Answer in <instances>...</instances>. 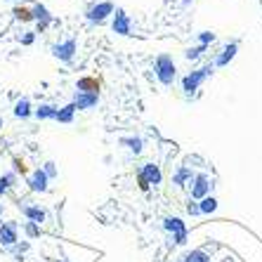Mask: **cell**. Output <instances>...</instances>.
I'll use <instances>...</instances> for the list:
<instances>
[{
  "label": "cell",
  "mask_w": 262,
  "mask_h": 262,
  "mask_svg": "<svg viewBox=\"0 0 262 262\" xmlns=\"http://www.w3.org/2000/svg\"><path fill=\"white\" fill-rule=\"evenodd\" d=\"M0 123H3V121H0Z\"/></svg>",
  "instance_id": "836d02e7"
},
{
  "label": "cell",
  "mask_w": 262,
  "mask_h": 262,
  "mask_svg": "<svg viewBox=\"0 0 262 262\" xmlns=\"http://www.w3.org/2000/svg\"><path fill=\"white\" fill-rule=\"evenodd\" d=\"M14 182H17V175H14V172H5V175L0 177V199L12 189Z\"/></svg>",
  "instance_id": "603a6c76"
},
{
  "label": "cell",
  "mask_w": 262,
  "mask_h": 262,
  "mask_svg": "<svg viewBox=\"0 0 262 262\" xmlns=\"http://www.w3.org/2000/svg\"><path fill=\"white\" fill-rule=\"evenodd\" d=\"M114 33H118V36H130V31H133V24H130V17L123 10H116V14H114Z\"/></svg>",
  "instance_id": "8fae6325"
},
{
  "label": "cell",
  "mask_w": 262,
  "mask_h": 262,
  "mask_svg": "<svg viewBox=\"0 0 262 262\" xmlns=\"http://www.w3.org/2000/svg\"><path fill=\"white\" fill-rule=\"evenodd\" d=\"M194 175H196V172L191 170V168H187V165H180V168L172 172V184H175V187H187V184L194 180Z\"/></svg>",
  "instance_id": "5bb4252c"
},
{
  "label": "cell",
  "mask_w": 262,
  "mask_h": 262,
  "mask_svg": "<svg viewBox=\"0 0 262 262\" xmlns=\"http://www.w3.org/2000/svg\"><path fill=\"white\" fill-rule=\"evenodd\" d=\"M213 71H215V64H203L201 69H196V71H189L187 76L182 78V90H184V95L187 97H191L199 88L206 83V78L208 76H213Z\"/></svg>",
  "instance_id": "7a4b0ae2"
},
{
  "label": "cell",
  "mask_w": 262,
  "mask_h": 262,
  "mask_svg": "<svg viewBox=\"0 0 262 262\" xmlns=\"http://www.w3.org/2000/svg\"><path fill=\"white\" fill-rule=\"evenodd\" d=\"M12 172L14 175H29V165H26V161L21 159V156H12Z\"/></svg>",
  "instance_id": "cb8c5ba5"
},
{
  "label": "cell",
  "mask_w": 262,
  "mask_h": 262,
  "mask_svg": "<svg viewBox=\"0 0 262 262\" xmlns=\"http://www.w3.org/2000/svg\"><path fill=\"white\" fill-rule=\"evenodd\" d=\"M163 229L172 234V241L175 246H184L189 241V232H187V225H184L180 217H165L163 220Z\"/></svg>",
  "instance_id": "277c9868"
},
{
  "label": "cell",
  "mask_w": 262,
  "mask_h": 262,
  "mask_svg": "<svg viewBox=\"0 0 262 262\" xmlns=\"http://www.w3.org/2000/svg\"><path fill=\"white\" fill-rule=\"evenodd\" d=\"M137 187H140V191H144V194H146V191H149V189H151V184L146 182V180H144V175H142V172H137Z\"/></svg>",
  "instance_id": "83f0119b"
},
{
  "label": "cell",
  "mask_w": 262,
  "mask_h": 262,
  "mask_svg": "<svg viewBox=\"0 0 262 262\" xmlns=\"http://www.w3.org/2000/svg\"><path fill=\"white\" fill-rule=\"evenodd\" d=\"M76 50H78L76 40H73V38H69V40H61V43H57L55 48H52V55H55V59L69 64V61L76 57Z\"/></svg>",
  "instance_id": "8992f818"
},
{
  "label": "cell",
  "mask_w": 262,
  "mask_h": 262,
  "mask_svg": "<svg viewBox=\"0 0 262 262\" xmlns=\"http://www.w3.org/2000/svg\"><path fill=\"white\" fill-rule=\"evenodd\" d=\"M184 262H210V255L203 248H194L189 253H184Z\"/></svg>",
  "instance_id": "7402d4cb"
},
{
  "label": "cell",
  "mask_w": 262,
  "mask_h": 262,
  "mask_svg": "<svg viewBox=\"0 0 262 262\" xmlns=\"http://www.w3.org/2000/svg\"><path fill=\"white\" fill-rule=\"evenodd\" d=\"M109 14H114V5H111V3H99V5H95L90 12H88V19H90L92 24H102Z\"/></svg>",
  "instance_id": "7c38bea8"
},
{
  "label": "cell",
  "mask_w": 262,
  "mask_h": 262,
  "mask_svg": "<svg viewBox=\"0 0 262 262\" xmlns=\"http://www.w3.org/2000/svg\"><path fill=\"white\" fill-rule=\"evenodd\" d=\"M175 262H184V255H180V257H175Z\"/></svg>",
  "instance_id": "d6a6232c"
},
{
  "label": "cell",
  "mask_w": 262,
  "mask_h": 262,
  "mask_svg": "<svg viewBox=\"0 0 262 262\" xmlns=\"http://www.w3.org/2000/svg\"><path fill=\"white\" fill-rule=\"evenodd\" d=\"M14 116L21 118V121H26V118L33 116V106H31V99L29 97L17 99V104H14Z\"/></svg>",
  "instance_id": "e0dca14e"
},
{
  "label": "cell",
  "mask_w": 262,
  "mask_h": 262,
  "mask_svg": "<svg viewBox=\"0 0 262 262\" xmlns=\"http://www.w3.org/2000/svg\"><path fill=\"white\" fill-rule=\"evenodd\" d=\"M12 14L17 21H21V24H29V21H33V10L26 5H14L12 7Z\"/></svg>",
  "instance_id": "ffe728a7"
},
{
  "label": "cell",
  "mask_w": 262,
  "mask_h": 262,
  "mask_svg": "<svg viewBox=\"0 0 262 262\" xmlns=\"http://www.w3.org/2000/svg\"><path fill=\"white\" fill-rule=\"evenodd\" d=\"M19 210H21V215H24L29 222H33V225H45L48 222V210L40 206H29V203H19Z\"/></svg>",
  "instance_id": "ba28073f"
},
{
  "label": "cell",
  "mask_w": 262,
  "mask_h": 262,
  "mask_svg": "<svg viewBox=\"0 0 262 262\" xmlns=\"http://www.w3.org/2000/svg\"><path fill=\"white\" fill-rule=\"evenodd\" d=\"M3 213H5V206H3V203H0V220H3Z\"/></svg>",
  "instance_id": "1f68e13d"
},
{
  "label": "cell",
  "mask_w": 262,
  "mask_h": 262,
  "mask_svg": "<svg viewBox=\"0 0 262 262\" xmlns=\"http://www.w3.org/2000/svg\"><path fill=\"white\" fill-rule=\"evenodd\" d=\"M57 109H59V106H55V104H40V106L33 109V116H36L38 121H55Z\"/></svg>",
  "instance_id": "2e32d148"
},
{
  "label": "cell",
  "mask_w": 262,
  "mask_h": 262,
  "mask_svg": "<svg viewBox=\"0 0 262 262\" xmlns=\"http://www.w3.org/2000/svg\"><path fill=\"white\" fill-rule=\"evenodd\" d=\"M187 213H189V215H201V210H199V201H189V203H187Z\"/></svg>",
  "instance_id": "f546056e"
},
{
  "label": "cell",
  "mask_w": 262,
  "mask_h": 262,
  "mask_svg": "<svg viewBox=\"0 0 262 262\" xmlns=\"http://www.w3.org/2000/svg\"><path fill=\"white\" fill-rule=\"evenodd\" d=\"M213 191V180L208 172H196L191 180V201H201Z\"/></svg>",
  "instance_id": "3957f363"
},
{
  "label": "cell",
  "mask_w": 262,
  "mask_h": 262,
  "mask_svg": "<svg viewBox=\"0 0 262 262\" xmlns=\"http://www.w3.org/2000/svg\"><path fill=\"white\" fill-rule=\"evenodd\" d=\"M199 210H201V215H213L215 210H217V199H215V196L201 199V201H199Z\"/></svg>",
  "instance_id": "44dd1931"
},
{
  "label": "cell",
  "mask_w": 262,
  "mask_h": 262,
  "mask_svg": "<svg viewBox=\"0 0 262 262\" xmlns=\"http://www.w3.org/2000/svg\"><path fill=\"white\" fill-rule=\"evenodd\" d=\"M40 168H43V172L48 175V180H57V177H59V170H57L55 161H48V163H43Z\"/></svg>",
  "instance_id": "484cf974"
},
{
  "label": "cell",
  "mask_w": 262,
  "mask_h": 262,
  "mask_svg": "<svg viewBox=\"0 0 262 262\" xmlns=\"http://www.w3.org/2000/svg\"><path fill=\"white\" fill-rule=\"evenodd\" d=\"M19 241V227L17 222H3L0 225V246L3 248H12Z\"/></svg>",
  "instance_id": "52a82bcc"
},
{
  "label": "cell",
  "mask_w": 262,
  "mask_h": 262,
  "mask_svg": "<svg viewBox=\"0 0 262 262\" xmlns=\"http://www.w3.org/2000/svg\"><path fill=\"white\" fill-rule=\"evenodd\" d=\"M33 40H36V33H33V31H29V33L21 38V43L24 45H33Z\"/></svg>",
  "instance_id": "4dcf8cb0"
},
{
  "label": "cell",
  "mask_w": 262,
  "mask_h": 262,
  "mask_svg": "<svg viewBox=\"0 0 262 262\" xmlns=\"http://www.w3.org/2000/svg\"><path fill=\"white\" fill-rule=\"evenodd\" d=\"M118 142H121V146H125L128 151H133L135 156L142 154V149H144V140H142V137H121Z\"/></svg>",
  "instance_id": "d6986e66"
},
{
  "label": "cell",
  "mask_w": 262,
  "mask_h": 262,
  "mask_svg": "<svg viewBox=\"0 0 262 262\" xmlns=\"http://www.w3.org/2000/svg\"><path fill=\"white\" fill-rule=\"evenodd\" d=\"M154 73L159 78L161 85H172L177 78V64L168 52H161L156 59H154Z\"/></svg>",
  "instance_id": "6da1fadb"
},
{
  "label": "cell",
  "mask_w": 262,
  "mask_h": 262,
  "mask_svg": "<svg viewBox=\"0 0 262 262\" xmlns=\"http://www.w3.org/2000/svg\"><path fill=\"white\" fill-rule=\"evenodd\" d=\"M102 90V80L97 76H80L76 80V92H88V95H99Z\"/></svg>",
  "instance_id": "30bf717a"
},
{
  "label": "cell",
  "mask_w": 262,
  "mask_h": 262,
  "mask_svg": "<svg viewBox=\"0 0 262 262\" xmlns=\"http://www.w3.org/2000/svg\"><path fill=\"white\" fill-rule=\"evenodd\" d=\"M236 52H238V43H229V45H225V50H222V52H220L217 57H215V67H227V64H229V61L234 59V57H236Z\"/></svg>",
  "instance_id": "9a60e30c"
},
{
  "label": "cell",
  "mask_w": 262,
  "mask_h": 262,
  "mask_svg": "<svg viewBox=\"0 0 262 262\" xmlns=\"http://www.w3.org/2000/svg\"><path fill=\"white\" fill-rule=\"evenodd\" d=\"M213 40H215V33H210V31H201V33H199V43L206 45V48L213 43Z\"/></svg>",
  "instance_id": "4316f807"
},
{
  "label": "cell",
  "mask_w": 262,
  "mask_h": 262,
  "mask_svg": "<svg viewBox=\"0 0 262 262\" xmlns=\"http://www.w3.org/2000/svg\"><path fill=\"white\" fill-rule=\"evenodd\" d=\"M71 104L76 106V111H90L99 104V95H88V92H73Z\"/></svg>",
  "instance_id": "9c48e42d"
},
{
  "label": "cell",
  "mask_w": 262,
  "mask_h": 262,
  "mask_svg": "<svg viewBox=\"0 0 262 262\" xmlns=\"http://www.w3.org/2000/svg\"><path fill=\"white\" fill-rule=\"evenodd\" d=\"M142 175H144V180L149 184H154V187H156V184H161L163 182V172H161V168L156 163H144L142 165Z\"/></svg>",
  "instance_id": "4fadbf2b"
},
{
  "label": "cell",
  "mask_w": 262,
  "mask_h": 262,
  "mask_svg": "<svg viewBox=\"0 0 262 262\" xmlns=\"http://www.w3.org/2000/svg\"><path fill=\"white\" fill-rule=\"evenodd\" d=\"M203 52H206V45H196V48H189L187 52H184V59H189V61H196V59H201Z\"/></svg>",
  "instance_id": "d4e9b609"
},
{
  "label": "cell",
  "mask_w": 262,
  "mask_h": 262,
  "mask_svg": "<svg viewBox=\"0 0 262 262\" xmlns=\"http://www.w3.org/2000/svg\"><path fill=\"white\" fill-rule=\"evenodd\" d=\"M73 116H76V106L69 102L67 106H59V109H57L55 121H57V123H64V125H69V123H73Z\"/></svg>",
  "instance_id": "ac0fdd59"
},
{
  "label": "cell",
  "mask_w": 262,
  "mask_h": 262,
  "mask_svg": "<svg viewBox=\"0 0 262 262\" xmlns=\"http://www.w3.org/2000/svg\"><path fill=\"white\" fill-rule=\"evenodd\" d=\"M50 180L48 175L43 172V168H36L33 172H29L26 175V187H29L31 191H36V194H45V191L50 189Z\"/></svg>",
  "instance_id": "5b68a950"
},
{
  "label": "cell",
  "mask_w": 262,
  "mask_h": 262,
  "mask_svg": "<svg viewBox=\"0 0 262 262\" xmlns=\"http://www.w3.org/2000/svg\"><path fill=\"white\" fill-rule=\"evenodd\" d=\"M26 234H29L31 238H33V236H38V234H40V227H38V225H33V222H26Z\"/></svg>",
  "instance_id": "f1b7e54d"
}]
</instances>
